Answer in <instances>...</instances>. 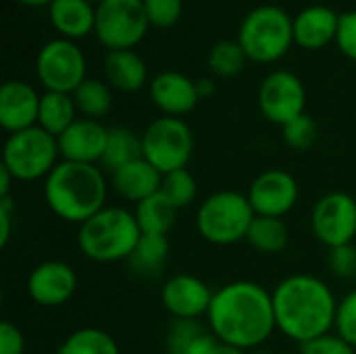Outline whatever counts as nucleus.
I'll list each match as a JSON object with an SVG mask.
<instances>
[{
  "instance_id": "nucleus-34",
  "label": "nucleus",
  "mask_w": 356,
  "mask_h": 354,
  "mask_svg": "<svg viewBox=\"0 0 356 354\" xmlns=\"http://www.w3.org/2000/svg\"><path fill=\"white\" fill-rule=\"evenodd\" d=\"M144 8L150 25L167 29L179 21L184 13V0H144Z\"/></svg>"
},
{
  "instance_id": "nucleus-1",
  "label": "nucleus",
  "mask_w": 356,
  "mask_h": 354,
  "mask_svg": "<svg viewBox=\"0 0 356 354\" xmlns=\"http://www.w3.org/2000/svg\"><path fill=\"white\" fill-rule=\"evenodd\" d=\"M207 323L221 344L259 351L277 330L273 296L257 282H229L215 292Z\"/></svg>"
},
{
  "instance_id": "nucleus-12",
  "label": "nucleus",
  "mask_w": 356,
  "mask_h": 354,
  "mask_svg": "<svg viewBox=\"0 0 356 354\" xmlns=\"http://www.w3.org/2000/svg\"><path fill=\"white\" fill-rule=\"evenodd\" d=\"M307 106V90L300 77L292 71L269 73L259 88V108L265 119L275 125H286L300 117Z\"/></svg>"
},
{
  "instance_id": "nucleus-22",
  "label": "nucleus",
  "mask_w": 356,
  "mask_h": 354,
  "mask_svg": "<svg viewBox=\"0 0 356 354\" xmlns=\"http://www.w3.org/2000/svg\"><path fill=\"white\" fill-rule=\"evenodd\" d=\"M104 75L117 92H138L148 81V69L140 54L134 50H108L104 58Z\"/></svg>"
},
{
  "instance_id": "nucleus-32",
  "label": "nucleus",
  "mask_w": 356,
  "mask_h": 354,
  "mask_svg": "<svg viewBox=\"0 0 356 354\" xmlns=\"http://www.w3.org/2000/svg\"><path fill=\"white\" fill-rule=\"evenodd\" d=\"M161 194L167 196L171 200V204L181 211L186 207H190L196 196H198V184L196 177L188 171V169H177L171 171L167 175H163V184H161Z\"/></svg>"
},
{
  "instance_id": "nucleus-23",
  "label": "nucleus",
  "mask_w": 356,
  "mask_h": 354,
  "mask_svg": "<svg viewBox=\"0 0 356 354\" xmlns=\"http://www.w3.org/2000/svg\"><path fill=\"white\" fill-rule=\"evenodd\" d=\"M219 340L211 332L209 323L198 319H173L167 334L169 354H213Z\"/></svg>"
},
{
  "instance_id": "nucleus-6",
  "label": "nucleus",
  "mask_w": 356,
  "mask_h": 354,
  "mask_svg": "<svg viewBox=\"0 0 356 354\" xmlns=\"http://www.w3.org/2000/svg\"><path fill=\"white\" fill-rule=\"evenodd\" d=\"M254 211L246 194L221 190L207 196L196 213L198 234L215 246H232L246 240Z\"/></svg>"
},
{
  "instance_id": "nucleus-18",
  "label": "nucleus",
  "mask_w": 356,
  "mask_h": 354,
  "mask_svg": "<svg viewBox=\"0 0 356 354\" xmlns=\"http://www.w3.org/2000/svg\"><path fill=\"white\" fill-rule=\"evenodd\" d=\"M42 96L21 79H10L0 90V125L8 134H17L38 125Z\"/></svg>"
},
{
  "instance_id": "nucleus-43",
  "label": "nucleus",
  "mask_w": 356,
  "mask_h": 354,
  "mask_svg": "<svg viewBox=\"0 0 356 354\" xmlns=\"http://www.w3.org/2000/svg\"><path fill=\"white\" fill-rule=\"evenodd\" d=\"M15 2H19V4H25V6H50V2L52 0H15Z\"/></svg>"
},
{
  "instance_id": "nucleus-30",
  "label": "nucleus",
  "mask_w": 356,
  "mask_h": 354,
  "mask_svg": "<svg viewBox=\"0 0 356 354\" xmlns=\"http://www.w3.org/2000/svg\"><path fill=\"white\" fill-rule=\"evenodd\" d=\"M56 354H121L117 340L100 328H81L65 338Z\"/></svg>"
},
{
  "instance_id": "nucleus-45",
  "label": "nucleus",
  "mask_w": 356,
  "mask_h": 354,
  "mask_svg": "<svg viewBox=\"0 0 356 354\" xmlns=\"http://www.w3.org/2000/svg\"><path fill=\"white\" fill-rule=\"evenodd\" d=\"M88 2H96V4H100L102 0H88Z\"/></svg>"
},
{
  "instance_id": "nucleus-2",
  "label": "nucleus",
  "mask_w": 356,
  "mask_h": 354,
  "mask_svg": "<svg viewBox=\"0 0 356 354\" xmlns=\"http://www.w3.org/2000/svg\"><path fill=\"white\" fill-rule=\"evenodd\" d=\"M271 296L277 330L286 338L307 344L332 334L338 300L323 280L309 273H294L284 277Z\"/></svg>"
},
{
  "instance_id": "nucleus-9",
  "label": "nucleus",
  "mask_w": 356,
  "mask_h": 354,
  "mask_svg": "<svg viewBox=\"0 0 356 354\" xmlns=\"http://www.w3.org/2000/svg\"><path fill=\"white\" fill-rule=\"evenodd\" d=\"M150 27L144 0H102L96 6V35L108 50H134Z\"/></svg>"
},
{
  "instance_id": "nucleus-8",
  "label": "nucleus",
  "mask_w": 356,
  "mask_h": 354,
  "mask_svg": "<svg viewBox=\"0 0 356 354\" xmlns=\"http://www.w3.org/2000/svg\"><path fill=\"white\" fill-rule=\"evenodd\" d=\"M194 152L190 125L177 117H159L142 134V156L163 175L186 169Z\"/></svg>"
},
{
  "instance_id": "nucleus-7",
  "label": "nucleus",
  "mask_w": 356,
  "mask_h": 354,
  "mask_svg": "<svg viewBox=\"0 0 356 354\" xmlns=\"http://www.w3.org/2000/svg\"><path fill=\"white\" fill-rule=\"evenodd\" d=\"M58 142L40 125L10 134L2 148V167L15 182L46 179L58 165Z\"/></svg>"
},
{
  "instance_id": "nucleus-17",
  "label": "nucleus",
  "mask_w": 356,
  "mask_h": 354,
  "mask_svg": "<svg viewBox=\"0 0 356 354\" xmlns=\"http://www.w3.org/2000/svg\"><path fill=\"white\" fill-rule=\"evenodd\" d=\"M150 98L165 117H177L192 113L200 100L196 81L179 71H163L150 81Z\"/></svg>"
},
{
  "instance_id": "nucleus-28",
  "label": "nucleus",
  "mask_w": 356,
  "mask_h": 354,
  "mask_svg": "<svg viewBox=\"0 0 356 354\" xmlns=\"http://www.w3.org/2000/svg\"><path fill=\"white\" fill-rule=\"evenodd\" d=\"M142 156V136L134 134L127 127H113L108 129V140L104 148V156L100 165L106 171H117L119 167L136 161Z\"/></svg>"
},
{
  "instance_id": "nucleus-5",
  "label": "nucleus",
  "mask_w": 356,
  "mask_h": 354,
  "mask_svg": "<svg viewBox=\"0 0 356 354\" xmlns=\"http://www.w3.org/2000/svg\"><path fill=\"white\" fill-rule=\"evenodd\" d=\"M238 42L250 61L261 65L275 63L294 42V19L280 6H257L244 17Z\"/></svg>"
},
{
  "instance_id": "nucleus-40",
  "label": "nucleus",
  "mask_w": 356,
  "mask_h": 354,
  "mask_svg": "<svg viewBox=\"0 0 356 354\" xmlns=\"http://www.w3.org/2000/svg\"><path fill=\"white\" fill-rule=\"evenodd\" d=\"M13 182H15V177L4 167H0V198L10 196V184Z\"/></svg>"
},
{
  "instance_id": "nucleus-14",
  "label": "nucleus",
  "mask_w": 356,
  "mask_h": 354,
  "mask_svg": "<svg viewBox=\"0 0 356 354\" xmlns=\"http://www.w3.org/2000/svg\"><path fill=\"white\" fill-rule=\"evenodd\" d=\"M25 290L38 307L56 309L73 298L77 290V273L65 261H44L27 275Z\"/></svg>"
},
{
  "instance_id": "nucleus-19",
  "label": "nucleus",
  "mask_w": 356,
  "mask_h": 354,
  "mask_svg": "<svg viewBox=\"0 0 356 354\" xmlns=\"http://www.w3.org/2000/svg\"><path fill=\"white\" fill-rule=\"evenodd\" d=\"M163 173L150 165L144 156L119 167L111 173V186L113 190L127 202H142L156 192H161Z\"/></svg>"
},
{
  "instance_id": "nucleus-42",
  "label": "nucleus",
  "mask_w": 356,
  "mask_h": 354,
  "mask_svg": "<svg viewBox=\"0 0 356 354\" xmlns=\"http://www.w3.org/2000/svg\"><path fill=\"white\" fill-rule=\"evenodd\" d=\"M213 354H248V353H246V351H242V348H236V346H229V344H221V342H219Z\"/></svg>"
},
{
  "instance_id": "nucleus-44",
  "label": "nucleus",
  "mask_w": 356,
  "mask_h": 354,
  "mask_svg": "<svg viewBox=\"0 0 356 354\" xmlns=\"http://www.w3.org/2000/svg\"><path fill=\"white\" fill-rule=\"evenodd\" d=\"M248 354H269V353H265V351H252V353H248Z\"/></svg>"
},
{
  "instance_id": "nucleus-36",
  "label": "nucleus",
  "mask_w": 356,
  "mask_h": 354,
  "mask_svg": "<svg viewBox=\"0 0 356 354\" xmlns=\"http://www.w3.org/2000/svg\"><path fill=\"white\" fill-rule=\"evenodd\" d=\"M327 265H330L332 273H334V275H338L340 280H350V277H355L356 275L355 244H346V246L330 248Z\"/></svg>"
},
{
  "instance_id": "nucleus-38",
  "label": "nucleus",
  "mask_w": 356,
  "mask_h": 354,
  "mask_svg": "<svg viewBox=\"0 0 356 354\" xmlns=\"http://www.w3.org/2000/svg\"><path fill=\"white\" fill-rule=\"evenodd\" d=\"M336 44L350 61H356V10L340 15Z\"/></svg>"
},
{
  "instance_id": "nucleus-41",
  "label": "nucleus",
  "mask_w": 356,
  "mask_h": 354,
  "mask_svg": "<svg viewBox=\"0 0 356 354\" xmlns=\"http://www.w3.org/2000/svg\"><path fill=\"white\" fill-rule=\"evenodd\" d=\"M196 88H198V94H200V100H202V98H209L215 92V81L213 79H200V81H196Z\"/></svg>"
},
{
  "instance_id": "nucleus-21",
  "label": "nucleus",
  "mask_w": 356,
  "mask_h": 354,
  "mask_svg": "<svg viewBox=\"0 0 356 354\" xmlns=\"http://www.w3.org/2000/svg\"><path fill=\"white\" fill-rule=\"evenodd\" d=\"M48 15L54 29L71 42L88 35L96 27V8L88 0H52Z\"/></svg>"
},
{
  "instance_id": "nucleus-26",
  "label": "nucleus",
  "mask_w": 356,
  "mask_h": 354,
  "mask_svg": "<svg viewBox=\"0 0 356 354\" xmlns=\"http://www.w3.org/2000/svg\"><path fill=\"white\" fill-rule=\"evenodd\" d=\"M77 106L71 94L60 92H44L40 100L38 125L50 136L58 138L77 117Z\"/></svg>"
},
{
  "instance_id": "nucleus-31",
  "label": "nucleus",
  "mask_w": 356,
  "mask_h": 354,
  "mask_svg": "<svg viewBox=\"0 0 356 354\" xmlns=\"http://www.w3.org/2000/svg\"><path fill=\"white\" fill-rule=\"evenodd\" d=\"M246 61L248 56L240 46V42H232V40L217 42L209 52V69L219 77L238 75L244 69Z\"/></svg>"
},
{
  "instance_id": "nucleus-33",
  "label": "nucleus",
  "mask_w": 356,
  "mask_h": 354,
  "mask_svg": "<svg viewBox=\"0 0 356 354\" xmlns=\"http://www.w3.org/2000/svg\"><path fill=\"white\" fill-rule=\"evenodd\" d=\"M286 144L294 150H309L317 142V123L311 115L302 113L282 127Z\"/></svg>"
},
{
  "instance_id": "nucleus-4",
  "label": "nucleus",
  "mask_w": 356,
  "mask_h": 354,
  "mask_svg": "<svg viewBox=\"0 0 356 354\" xmlns=\"http://www.w3.org/2000/svg\"><path fill=\"white\" fill-rule=\"evenodd\" d=\"M142 232L136 215L123 207H104L79 225L77 246L94 263L127 261Z\"/></svg>"
},
{
  "instance_id": "nucleus-37",
  "label": "nucleus",
  "mask_w": 356,
  "mask_h": 354,
  "mask_svg": "<svg viewBox=\"0 0 356 354\" xmlns=\"http://www.w3.org/2000/svg\"><path fill=\"white\" fill-rule=\"evenodd\" d=\"M300 354H356V348L338 334H325L307 344H300Z\"/></svg>"
},
{
  "instance_id": "nucleus-15",
  "label": "nucleus",
  "mask_w": 356,
  "mask_h": 354,
  "mask_svg": "<svg viewBox=\"0 0 356 354\" xmlns=\"http://www.w3.org/2000/svg\"><path fill=\"white\" fill-rule=\"evenodd\" d=\"M215 292L196 275L177 273L161 288V303L173 319H200L207 317Z\"/></svg>"
},
{
  "instance_id": "nucleus-11",
  "label": "nucleus",
  "mask_w": 356,
  "mask_h": 354,
  "mask_svg": "<svg viewBox=\"0 0 356 354\" xmlns=\"http://www.w3.org/2000/svg\"><path fill=\"white\" fill-rule=\"evenodd\" d=\"M313 236L327 248L353 244L356 238V200L346 192L323 194L311 213Z\"/></svg>"
},
{
  "instance_id": "nucleus-39",
  "label": "nucleus",
  "mask_w": 356,
  "mask_h": 354,
  "mask_svg": "<svg viewBox=\"0 0 356 354\" xmlns=\"http://www.w3.org/2000/svg\"><path fill=\"white\" fill-rule=\"evenodd\" d=\"M0 354H25V336L10 321L0 323Z\"/></svg>"
},
{
  "instance_id": "nucleus-3",
  "label": "nucleus",
  "mask_w": 356,
  "mask_h": 354,
  "mask_svg": "<svg viewBox=\"0 0 356 354\" xmlns=\"http://www.w3.org/2000/svg\"><path fill=\"white\" fill-rule=\"evenodd\" d=\"M108 184L98 165L60 161L44 179L48 209L67 223H86L106 207Z\"/></svg>"
},
{
  "instance_id": "nucleus-29",
  "label": "nucleus",
  "mask_w": 356,
  "mask_h": 354,
  "mask_svg": "<svg viewBox=\"0 0 356 354\" xmlns=\"http://www.w3.org/2000/svg\"><path fill=\"white\" fill-rule=\"evenodd\" d=\"M71 96L75 100L77 113H81L86 119L100 121L113 108V88L100 79H86Z\"/></svg>"
},
{
  "instance_id": "nucleus-35",
  "label": "nucleus",
  "mask_w": 356,
  "mask_h": 354,
  "mask_svg": "<svg viewBox=\"0 0 356 354\" xmlns=\"http://www.w3.org/2000/svg\"><path fill=\"white\" fill-rule=\"evenodd\" d=\"M334 330L342 340L356 348V290H350L342 300H338Z\"/></svg>"
},
{
  "instance_id": "nucleus-24",
  "label": "nucleus",
  "mask_w": 356,
  "mask_h": 354,
  "mask_svg": "<svg viewBox=\"0 0 356 354\" xmlns=\"http://www.w3.org/2000/svg\"><path fill=\"white\" fill-rule=\"evenodd\" d=\"M169 259V240L167 236L142 234L131 257L127 259L131 271L142 277H154L163 271Z\"/></svg>"
},
{
  "instance_id": "nucleus-16",
  "label": "nucleus",
  "mask_w": 356,
  "mask_h": 354,
  "mask_svg": "<svg viewBox=\"0 0 356 354\" xmlns=\"http://www.w3.org/2000/svg\"><path fill=\"white\" fill-rule=\"evenodd\" d=\"M108 129L96 119H75L58 138V152L63 161L96 165L104 156Z\"/></svg>"
},
{
  "instance_id": "nucleus-20",
  "label": "nucleus",
  "mask_w": 356,
  "mask_h": 354,
  "mask_svg": "<svg viewBox=\"0 0 356 354\" xmlns=\"http://www.w3.org/2000/svg\"><path fill=\"white\" fill-rule=\"evenodd\" d=\"M338 25L340 15H336L330 6H309L294 19V42L307 50L325 48L336 40Z\"/></svg>"
},
{
  "instance_id": "nucleus-27",
  "label": "nucleus",
  "mask_w": 356,
  "mask_h": 354,
  "mask_svg": "<svg viewBox=\"0 0 356 354\" xmlns=\"http://www.w3.org/2000/svg\"><path fill=\"white\" fill-rule=\"evenodd\" d=\"M246 242L261 255H280L290 242V230L280 217L257 215L246 234Z\"/></svg>"
},
{
  "instance_id": "nucleus-25",
  "label": "nucleus",
  "mask_w": 356,
  "mask_h": 354,
  "mask_svg": "<svg viewBox=\"0 0 356 354\" xmlns=\"http://www.w3.org/2000/svg\"><path fill=\"white\" fill-rule=\"evenodd\" d=\"M134 215H136V221H138L142 234L167 236L177 221V209L161 192L138 202Z\"/></svg>"
},
{
  "instance_id": "nucleus-10",
  "label": "nucleus",
  "mask_w": 356,
  "mask_h": 354,
  "mask_svg": "<svg viewBox=\"0 0 356 354\" xmlns=\"http://www.w3.org/2000/svg\"><path fill=\"white\" fill-rule=\"evenodd\" d=\"M86 69V56L71 40H50L38 52L35 73L46 92L73 94L88 79Z\"/></svg>"
},
{
  "instance_id": "nucleus-13",
  "label": "nucleus",
  "mask_w": 356,
  "mask_h": 354,
  "mask_svg": "<svg viewBox=\"0 0 356 354\" xmlns=\"http://www.w3.org/2000/svg\"><path fill=\"white\" fill-rule=\"evenodd\" d=\"M246 196L254 215L284 219L296 207L300 188L292 173L284 169H267L252 179Z\"/></svg>"
}]
</instances>
